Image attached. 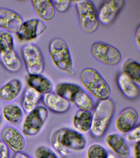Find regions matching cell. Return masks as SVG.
<instances>
[{"instance_id": "7a4b0ae2", "label": "cell", "mask_w": 140, "mask_h": 158, "mask_svg": "<svg viewBox=\"0 0 140 158\" xmlns=\"http://www.w3.org/2000/svg\"><path fill=\"white\" fill-rule=\"evenodd\" d=\"M92 113L90 133L94 138L99 139L105 134L114 113V104L110 99L98 101Z\"/></svg>"}, {"instance_id": "2e32d148", "label": "cell", "mask_w": 140, "mask_h": 158, "mask_svg": "<svg viewBox=\"0 0 140 158\" xmlns=\"http://www.w3.org/2000/svg\"><path fill=\"white\" fill-rule=\"evenodd\" d=\"M42 101L45 107L54 112L62 114L67 112L70 107V103L55 92L43 95Z\"/></svg>"}, {"instance_id": "1f68e13d", "label": "cell", "mask_w": 140, "mask_h": 158, "mask_svg": "<svg viewBox=\"0 0 140 158\" xmlns=\"http://www.w3.org/2000/svg\"><path fill=\"white\" fill-rule=\"evenodd\" d=\"M140 26L136 28V31L135 33V41L136 42V46L139 48H140Z\"/></svg>"}, {"instance_id": "f546056e", "label": "cell", "mask_w": 140, "mask_h": 158, "mask_svg": "<svg viewBox=\"0 0 140 158\" xmlns=\"http://www.w3.org/2000/svg\"><path fill=\"white\" fill-rule=\"evenodd\" d=\"M36 155L38 158H58L54 153L45 147L38 148L36 150Z\"/></svg>"}, {"instance_id": "ffe728a7", "label": "cell", "mask_w": 140, "mask_h": 158, "mask_svg": "<svg viewBox=\"0 0 140 158\" xmlns=\"http://www.w3.org/2000/svg\"><path fill=\"white\" fill-rule=\"evenodd\" d=\"M26 82L29 86L44 95L52 92L53 86L50 80L42 75H32L27 77Z\"/></svg>"}, {"instance_id": "d6986e66", "label": "cell", "mask_w": 140, "mask_h": 158, "mask_svg": "<svg viewBox=\"0 0 140 158\" xmlns=\"http://www.w3.org/2000/svg\"><path fill=\"white\" fill-rule=\"evenodd\" d=\"M43 95L30 86L24 90L22 100V107L27 114L38 106L42 99Z\"/></svg>"}, {"instance_id": "ac0fdd59", "label": "cell", "mask_w": 140, "mask_h": 158, "mask_svg": "<svg viewBox=\"0 0 140 158\" xmlns=\"http://www.w3.org/2000/svg\"><path fill=\"white\" fill-rule=\"evenodd\" d=\"M32 6L37 15L42 22H49L54 17L55 9L52 1L32 0Z\"/></svg>"}, {"instance_id": "9c48e42d", "label": "cell", "mask_w": 140, "mask_h": 158, "mask_svg": "<svg viewBox=\"0 0 140 158\" xmlns=\"http://www.w3.org/2000/svg\"><path fill=\"white\" fill-rule=\"evenodd\" d=\"M48 111L45 106H38L28 114L24 120L22 131L27 136L37 134L42 128L48 117Z\"/></svg>"}, {"instance_id": "7c38bea8", "label": "cell", "mask_w": 140, "mask_h": 158, "mask_svg": "<svg viewBox=\"0 0 140 158\" xmlns=\"http://www.w3.org/2000/svg\"><path fill=\"white\" fill-rule=\"evenodd\" d=\"M46 29L43 22L38 19H33L23 22L17 35L21 40H30L37 38Z\"/></svg>"}, {"instance_id": "e575fe53", "label": "cell", "mask_w": 140, "mask_h": 158, "mask_svg": "<svg viewBox=\"0 0 140 158\" xmlns=\"http://www.w3.org/2000/svg\"><path fill=\"white\" fill-rule=\"evenodd\" d=\"M66 73H67V75H69L70 76H74L75 75V71L74 70H73V69L68 70V71Z\"/></svg>"}, {"instance_id": "e0dca14e", "label": "cell", "mask_w": 140, "mask_h": 158, "mask_svg": "<svg viewBox=\"0 0 140 158\" xmlns=\"http://www.w3.org/2000/svg\"><path fill=\"white\" fill-rule=\"evenodd\" d=\"M107 144L119 158H127L130 155L128 144L123 137L117 133H112L105 139Z\"/></svg>"}, {"instance_id": "5bb4252c", "label": "cell", "mask_w": 140, "mask_h": 158, "mask_svg": "<svg viewBox=\"0 0 140 158\" xmlns=\"http://www.w3.org/2000/svg\"><path fill=\"white\" fill-rule=\"evenodd\" d=\"M138 114L134 108L127 107L123 109L118 115L115 126L118 131L126 133L136 125Z\"/></svg>"}, {"instance_id": "5b68a950", "label": "cell", "mask_w": 140, "mask_h": 158, "mask_svg": "<svg viewBox=\"0 0 140 158\" xmlns=\"http://www.w3.org/2000/svg\"><path fill=\"white\" fill-rule=\"evenodd\" d=\"M75 2L80 28L87 34L94 33L99 24L94 2L90 0H80Z\"/></svg>"}, {"instance_id": "277c9868", "label": "cell", "mask_w": 140, "mask_h": 158, "mask_svg": "<svg viewBox=\"0 0 140 158\" xmlns=\"http://www.w3.org/2000/svg\"><path fill=\"white\" fill-rule=\"evenodd\" d=\"M0 64L10 73H17L21 70L22 62L14 48L13 35L0 33Z\"/></svg>"}, {"instance_id": "52a82bcc", "label": "cell", "mask_w": 140, "mask_h": 158, "mask_svg": "<svg viewBox=\"0 0 140 158\" xmlns=\"http://www.w3.org/2000/svg\"><path fill=\"white\" fill-rule=\"evenodd\" d=\"M22 56L29 75H41L45 68V61L41 49L36 44L29 43L23 46Z\"/></svg>"}, {"instance_id": "603a6c76", "label": "cell", "mask_w": 140, "mask_h": 158, "mask_svg": "<svg viewBox=\"0 0 140 158\" xmlns=\"http://www.w3.org/2000/svg\"><path fill=\"white\" fill-rule=\"evenodd\" d=\"M92 113L78 110L75 115L73 125L77 131L86 133L90 129L92 122Z\"/></svg>"}, {"instance_id": "8992f818", "label": "cell", "mask_w": 140, "mask_h": 158, "mask_svg": "<svg viewBox=\"0 0 140 158\" xmlns=\"http://www.w3.org/2000/svg\"><path fill=\"white\" fill-rule=\"evenodd\" d=\"M49 52L55 66L61 71L67 72L72 68L70 53L67 43L60 38H55L49 44Z\"/></svg>"}, {"instance_id": "d6a6232c", "label": "cell", "mask_w": 140, "mask_h": 158, "mask_svg": "<svg viewBox=\"0 0 140 158\" xmlns=\"http://www.w3.org/2000/svg\"><path fill=\"white\" fill-rule=\"evenodd\" d=\"M140 143H138L134 144V153L135 158H140Z\"/></svg>"}, {"instance_id": "4fadbf2b", "label": "cell", "mask_w": 140, "mask_h": 158, "mask_svg": "<svg viewBox=\"0 0 140 158\" xmlns=\"http://www.w3.org/2000/svg\"><path fill=\"white\" fill-rule=\"evenodd\" d=\"M23 22L22 17L18 12L10 9L0 7V28L17 33Z\"/></svg>"}, {"instance_id": "44dd1931", "label": "cell", "mask_w": 140, "mask_h": 158, "mask_svg": "<svg viewBox=\"0 0 140 158\" xmlns=\"http://www.w3.org/2000/svg\"><path fill=\"white\" fill-rule=\"evenodd\" d=\"M22 84L18 79H13L0 88V99L4 102L14 101L21 91Z\"/></svg>"}, {"instance_id": "3957f363", "label": "cell", "mask_w": 140, "mask_h": 158, "mask_svg": "<svg viewBox=\"0 0 140 158\" xmlns=\"http://www.w3.org/2000/svg\"><path fill=\"white\" fill-rule=\"evenodd\" d=\"M82 86L98 101L109 98L110 94V86L99 72L93 68L84 69L80 75Z\"/></svg>"}, {"instance_id": "4316f807", "label": "cell", "mask_w": 140, "mask_h": 158, "mask_svg": "<svg viewBox=\"0 0 140 158\" xmlns=\"http://www.w3.org/2000/svg\"><path fill=\"white\" fill-rule=\"evenodd\" d=\"M128 144H135L140 141V124L136 125L134 127L127 133L123 137Z\"/></svg>"}, {"instance_id": "30bf717a", "label": "cell", "mask_w": 140, "mask_h": 158, "mask_svg": "<svg viewBox=\"0 0 140 158\" xmlns=\"http://www.w3.org/2000/svg\"><path fill=\"white\" fill-rule=\"evenodd\" d=\"M125 4L123 0H106L103 1L97 10L99 23L108 26L115 21Z\"/></svg>"}, {"instance_id": "836d02e7", "label": "cell", "mask_w": 140, "mask_h": 158, "mask_svg": "<svg viewBox=\"0 0 140 158\" xmlns=\"http://www.w3.org/2000/svg\"><path fill=\"white\" fill-rule=\"evenodd\" d=\"M13 158H32L30 156L23 152H20L14 154Z\"/></svg>"}, {"instance_id": "4dcf8cb0", "label": "cell", "mask_w": 140, "mask_h": 158, "mask_svg": "<svg viewBox=\"0 0 140 158\" xmlns=\"http://www.w3.org/2000/svg\"><path fill=\"white\" fill-rule=\"evenodd\" d=\"M0 158H10V150L2 140H0Z\"/></svg>"}, {"instance_id": "7402d4cb", "label": "cell", "mask_w": 140, "mask_h": 158, "mask_svg": "<svg viewBox=\"0 0 140 158\" xmlns=\"http://www.w3.org/2000/svg\"><path fill=\"white\" fill-rule=\"evenodd\" d=\"M2 112L5 119L9 123L18 124L22 119L23 111L16 104L9 103L5 105Z\"/></svg>"}, {"instance_id": "8fae6325", "label": "cell", "mask_w": 140, "mask_h": 158, "mask_svg": "<svg viewBox=\"0 0 140 158\" xmlns=\"http://www.w3.org/2000/svg\"><path fill=\"white\" fill-rule=\"evenodd\" d=\"M2 141L14 154L22 152L25 148L26 140L23 134L18 128L6 127L1 133Z\"/></svg>"}, {"instance_id": "d4e9b609", "label": "cell", "mask_w": 140, "mask_h": 158, "mask_svg": "<svg viewBox=\"0 0 140 158\" xmlns=\"http://www.w3.org/2000/svg\"><path fill=\"white\" fill-rule=\"evenodd\" d=\"M81 89L75 84L63 83L56 86L55 93L70 102H72L74 96Z\"/></svg>"}, {"instance_id": "6da1fadb", "label": "cell", "mask_w": 140, "mask_h": 158, "mask_svg": "<svg viewBox=\"0 0 140 158\" xmlns=\"http://www.w3.org/2000/svg\"><path fill=\"white\" fill-rule=\"evenodd\" d=\"M50 146L63 158L70 156L69 149L81 151L85 149L86 141L79 132L67 128H56L51 132Z\"/></svg>"}, {"instance_id": "cb8c5ba5", "label": "cell", "mask_w": 140, "mask_h": 158, "mask_svg": "<svg viewBox=\"0 0 140 158\" xmlns=\"http://www.w3.org/2000/svg\"><path fill=\"white\" fill-rule=\"evenodd\" d=\"M72 103L79 110L91 112L94 107L93 98L83 89H81L74 98Z\"/></svg>"}, {"instance_id": "d590c367", "label": "cell", "mask_w": 140, "mask_h": 158, "mask_svg": "<svg viewBox=\"0 0 140 158\" xmlns=\"http://www.w3.org/2000/svg\"><path fill=\"white\" fill-rule=\"evenodd\" d=\"M106 158H119L117 156L111 153H108Z\"/></svg>"}, {"instance_id": "83f0119b", "label": "cell", "mask_w": 140, "mask_h": 158, "mask_svg": "<svg viewBox=\"0 0 140 158\" xmlns=\"http://www.w3.org/2000/svg\"><path fill=\"white\" fill-rule=\"evenodd\" d=\"M107 154L106 149L98 144L90 146L87 152L88 158H106Z\"/></svg>"}, {"instance_id": "484cf974", "label": "cell", "mask_w": 140, "mask_h": 158, "mask_svg": "<svg viewBox=\"0 0 140 158\" xmlns=\"http://www.w3.org/2000/svg\"><path fill=\"white\" fill-rule=\"evenodd\" d=\"M123 70L124 73L139 86L140 65L138 63L131 59H127L123 66Z\"/></svg>"}, {"instance_id": "ba28073f", "label": "cell", "mask_w": 140, "mask_h": 158, "mask_svg": "<svg viewBox=\"0 0 140 158\" xmlns=\"http://www.w3.org/2000/svg\"><path fill=\"white\" fill-rule=\"evenodd\" d=\"M90 52L94 59L104 65L114 66L121 60V54L118 49L104 42L99 41L93 43Z\"/></svg>"}, {"instance_id": "f1b7e54d", "label": "cell", "mask_w": 140, "mask_h": 158, "mask_svg": "<svg viewBox=\"0 0 140 158\" xmlns=\"http://www.w3.org/2000/svg\"><path fill=\"white\" fill-rule=\"evenodd\" d=\"M52 2L55 10L60 13H64L67 12L70 8L72 1L68 0H55L52 1Z\"/></svg>"}, {"instance_id": "9a60e30c", "label": "cell", "mask_w": 140, "mask_h": 158, "mask_svg": "<svg viewBox=\"0 0 140 158\" xmlns=\"http://www.w3.org/2000/svg\"><path fill=\"white\" fill-rule=\"evenodd\" d=\"M116 83L119 91L127 99L133 101L139 96V86L123 72L118 74Z\"/></svg>"}]
</instances>
